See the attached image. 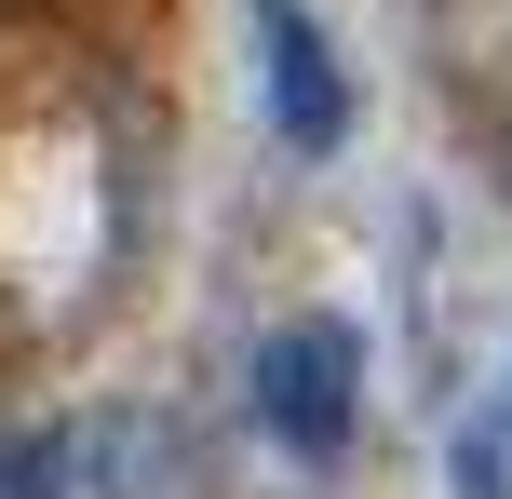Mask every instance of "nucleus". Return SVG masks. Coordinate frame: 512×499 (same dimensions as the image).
Returning a JSON list of instances; mask_svg holds the SVG:
<instances>
[{"label":"nucleus","mask_w":512,"mask_h":499,"mask_svg":"<svg viewBox=\"0 0 512 499\" xmlns=\"http://www.w3.org/2000/svg\"><path fill=\"white\" fill-rule=\"evenodd\" d=\"M243 392H256V432H270L283 459H351V432H364V324L351 311H297V324H270L256 338V365H243Z\"/></svg>","instance_id":"nucleus-1"},{"label":"nucleus","mask_w":512,"mask_h":499,"mask_svg":"<svg viewBox=\"0 0 512 499\" xmlns=\"http://www.w3.org/2000/svg\"><path fill=\"white\" fill-rule=\"evenodd\" d=\"M176 473V432L149 405H95V419H27L0 432V499H149Z\"/></svg>","instance_id":"nucleus-2"},{"label":"nucleus","mask_w":512,"mask_h":499,"mask_svg":"<svg viewBox=\"0 0 512 499\" xmlns=\"http://www.w3.org/2000/svg\"><path fill=\"white\" fill-rule=\"evenodd\" d=\"M256 81H270V135L297 162L351 149V68H337V41H324L310 0H256Z\"/></svg>","instance_id":"nucleus-3"}]
</instances>
